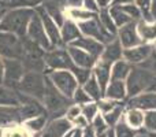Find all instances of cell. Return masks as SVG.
Instances as JSON below:
<instances>
[{"label": "cell", "instance_id": "54", "mask_svg": "<svg viewBox=\"0 0 156 137\" xmlns=\"http://www.w3.org/2000/svg\"><path fill=\"white\" fill-rule=\"evenodd\" d=\"M136 137H149V136L147 135V132H144V133H137V136Z\"/></svg>", "mask_w": 156, "mask_h": 137}, {"label": "cell", "instance_id": "22", "mask_svg": "<svg viewBox=\"0 0 156 137\" xmlns=\"http://www.w3.org/2000/svg\"><path fill=\"white\" fill-rule=\"evenodd\" d=\"M104 97L114 100V102H123L125 99H127V91L125 81L111 80L104 91Z\"/></svg>", "mask_w": 156, "mask_h": 137}, {"label": "cell", "instance_id": "56", "mask_svg": "<svg viewBox=\"0 0 156 137\" xmlns=\"http://www.w3.org/2000/svg\"><path fill=\"white\" fill-rule=\"evenodd\" d=\"M147 135L149 137H156V132H147Z\"/></svg>", "mask_w": 156, "mask_h": 137}, {"label": "cell", "instance_id": "58", "mask_svg": "<svg viewBox=\"0 0 156 137\" xmlns=\"http://www.w3.org/2000/svg\"><path fill=\"white\" fill-rule=\"evenodd\" d=\"M96 137H107V133H103V135H99V136H96Z\"/></svg>", "mask_w": 156, "mask_h": 137}, {"label": "cell", "instance_id": "9", "mask_svg": "<svg viewBox=\"0 0 156 137\" xmlns=\"http://www.w3.org/2000/svg\"><path fill=\"white\" fill-rule=\"evenodd\" d=\"M26 37H29L32 41L37 43L40 47H43L45 51H49L52 49V45L49 43V38L45 33V29H44L43 21H41L40 15L37 13H34V15L32 16L29 22V26H27V32H26Z\"/></svg>", "mask_w": 156, "mask_h": 137}, {"label": "cell", "instance_id": "11", "mask_svg": "<svg viewBox=\"0 0 156 137\" xmlns=\"http://www.w3.org/2000/svg\"><path fill=\"white\" fill-rule=\"evenodd\" d=\"M25 67L19 59H4V80L3 85L15 89L25 74Z\"/></svg>", "mask_w": 156, "mask_h": 137}, {"label": "cell", "instance_id": "62", "mask_svg": "<svg viewBox=\"0 0 156 137\" xmlns=\"http://www.w3.org/2000/svg\"><path fill=\"white\" fill-rule=\"evenodd\" d=\"M0 3H2V0H0Z\"/></svg>", "mask_w": 156, "mask_h": 137}, {"label": "cell", "instance_id": "60", "mask_svg": "<svg viewBox=\"0 0 156 137\" xmlns=\"http://www.w3.org/2000/svg\"><path fill=\"white\" fill-rule=\"evenodd\" d=\"M155 52H156V47H155Z\"/></svg>", "mask_w": 156, "mask_h": 137}, {"label": "cell", "instance_id": "30", "mask_svg": "<svg viewBox=\"0 0 156 137\" xmlns=\"http://www.w3.org/2000/svg\"><path fill=\"white\" fill-rule=\"evenodd\" d=\"M108 10H110V15H111V18H112V21L115 22L118 29L122 27L123 25H126V23H129V22L133 21L129 15H126V14L122 11L121 5H110Z\"/></svg>", "mask_w": 156, "mask_h": 137}, {"label": "cell", "instance_id": "61", "mask_svg": "<svg viewBox=\"0 0 156 137\" xmlns=\"http://www.w3.org/2000/svg\"><path fill=\"white\" fill-rule=\"evenodd\" d=\"M155 92H156V88H155Z\"/></svg>", "mask_w": 156, "mask_h": 137}, {"label": "cell", "instance_id": "20", "mask_svg": "<svg viewBox=\"0 0 156 137\" xmlns=\"http://www.w3.org/2000/svg\"><path fill=\"white\" fill-rule=\"evenodd\" d=\"M111 66H112L111 63H107L104 60L99 59L96 62V65H94V67L92 69V74L97 80L103 92L105 91V88L108 86V84L111 81Z\"/></svg>", "mask_w": 156, "mask_h": 137}, {"label": "cell", "instance_id": "40", "mask_svg": "<svg viewBox=\"0 0 156 137\" xmlns=\"http://www.w3.org/2000/svg\"><path fill=\"white\" fill-rule=\"evenodd\" d=\"M122 11H123L126 15H129L130 18L133 19V21L138 22L140 19H143V14H141L140 8L137 7V5L133 3V4H126V5H121Z\"/></svg>", "mask_w": 156, "mask_h": 137}, {"label": "cell", "instance_id": "49", "mask_svg": "<svg viewBox=\"0 0 156 137\" xmlns=\"http://www.w3.org/2000/svg\"><path fill=\"white\" fill-rule=\"evenodd\" d=\"M3 80H4V59L0 56V85H3Z\"/></svg>", "mask_w": 156, "mask_h": 137}, {"label": "cell", "instance_id": "41", "mask_svg": "<svg viewBox=\"0 0 156 137\" xmlns=\"http://www.w3.org/2000/svg\"><path fill=\"white\" fill-rule=\"evenodd\" d=\"M74 75H76V78H77V81H78V84H80L81 86L83 85V84L86 82V81L89 80V77L92 75V70H89V69H82V67H74L73 71Z\"/></svg>", "mask_w": 156, "mask_h": 137}, {"label": "cell", "instance_id": "57", "mask_svg": "<svg viewBox=\"0 0 156 137\" xmlns=\"http://www.w3.org/2000/svg\"><path fill=\"white\" fill-rule=\"evenodd\" d=\"M2 2H3V3H7V4H8V3H11V2H14V0H2Z\"/></svg>", "mask_w": 156, "mask_h": 137}, {"label": "cell", "instance_id": "46", "mask_svg": "<svg viewBox=\"0 0 156 137\" xmlns=\"http://www.w3.org/2000/svg\"><path fill=\"white\" fill-rule=\"evenodd\" d=\"M71 124H73V126L76 128V129H81V130H85L86 128L90 125L88 121H86V118L82 115V114H81V115H78L74 121H71Z\"/></svg>", "mask_w": 156, "mask_h": 137}, {"label": "cell", "instance_id": "23", "mask_svg": "<svg viewBox=\"0 0 156 137\" xmlns=\"http://www.w3.org/2000/svg\"><path fill=\"white\" fill-rule=\"evenodd\" d=\"M123 119L127 126H130L132 129H143L144 121H145V113L138 110V108H127V111L123 115Z\"/></svg>", "mask_w": 156, "mask_h": 137}, {"label": "cell", "instance_id": "18", "mask_svg": "<svg viewBox=\"0 0 156 137\" xmlns=\"http://www.w3.org/2000/svg\"><path fill=\"white\" fill-rule=\"evenodd\" d=\"M21 124L19 106H0V128L7 129Z\"/></svg>", "mask_w": 156, "mask_h": 137}, {"label": "cell", "instance_id": "16", "mask_svg": "<svg viewBox=\"0 0 156 137\" xmlns=\"http://www.w3.org/2000/svg\"><path fill=\"white\" fill-rule=\"evenodd\" d=\"M67 52L70 55L71 60L73 63L77 66V67H82V69H89L92 70L96 65V62L99 59H96L94 56L89 55L88 52H85L83 49H80L77 47H73V45H67Z\"/></svg>", "mask_w": 156, "mask_h": 137}, {"label": "cell", "instance_id": "42", "mask_svg": "<svg viewBox=\"0 0 156 137\" xmlns=\"http://www.w3.org/2000/svg\"><path fill=\"white\" fill-rule=\"evenodd\" d=\"M144 129H145V132H156V110L145 113Z\"/></svg>", "mask_w": 156, "mask_h": 137}, {"label": "cell", "instance_id": "50", "mask_svg": "<svg viewBox=\"0 0 156 137\" xmlns=\"http://www.w3.org/2000/svg\"><path fill=\"white\" fill-rule=\"evenodd\" d=\"M82 137H96V133L93 132V129L90 128V125H89V126L83 130V136Z\"/></svg>", "mask_w": 156, "mask_h": 137}, {"label": "cell", "instance_id": "25", "mask_svg": "<svg viewBox=\"0 0 156 137\" xmlns=\"http://www.w3.org/2000/svg\"><path fill=\"white\" fill-rule=\"evenodd\" d=\"M132 67H133V65H130L125 59H121L118 62L112 63V66H111V80L126 81L127 75L132 71Z\"/></svg>", "mask_w": 156, "mask_h": 137}, {"label": "cell", "instance_id": "21", "mask_svg": "<svg viewBox=\"0 0 156 137\" xmlns=\"http://www.w3.org/2000/svg\"><path fill=\"white\" fill-rule=\"evenodd\" d=\"M60 36H62L63 45L67 47L73 41H76L77 38H80L82 36V33H81L77 22H74L73 19H66L63 22V25L60 26Z\"/></svg>", "mask_w": 156, "mask_h": 137}, {"label": "cell", "instance_id": "29", "mask_svg": "<svg viewBox=\"0 0 156 137\" xmlns=\"http://www.w3.org/2000/svg\"><path fill=\"white\" fill-rule=\"evenodd\" d=\"M101 115H103V114H101ZM103 118H104L105 124L108 125V128H115L116 125H118V122L123 118V104L119 102L118 104H116L115 107L110 111V113L104 114V115H103Z\"/></svg>", "mask_w": 156, "mask_h": 137}, {"label": "cell", "instance_id": "37", "mask_svg": "<svg viewBox=\"0 0 156 137\" xmlns=\"http://www.w3.org/2000/svg\"><path fill=\"white\" fill-rule=\"evenodd\" d=\"M90 128L93 129V132L96 133V136L103 135V133H107V130L110 129L108 125L105 124V121H104V118H103L101 114H99V115L94 117V119L90 122Z\"/></svg>", "mask_w": 156, "mask_h": 137}, {"label": "cell", "instance_id": "4", "mask_svg": "<svg viewBox=\"0 0 156 137\" xmlns=\"http://www.w3.org/2000/svg\"><path fill=\"white\" fill-rule=\"evenodd\" d=\"M45 88H47L45 73L26 71L23 74V77H22V80L18 82V85L15 86V91L43 103L44 95H45Z\"/></svg>", "mask_w": 156, "mask_h": 137}, {"label": "cell", "instance_id": "1", "mask_svg": "<svg viewBox=\"0 0 156 137\" xmlns=\"http://www.w3.org/2000/svg\"><path fill=\"white\" fill-rule=\"evenodd\" d=\"M34 13L36 10L33 8H11L5 11L0 21V32H8L18 37H25Z\"/></svg>", "mask_w": 156, "mask_h": 137}, {"label": "cell", "instance_id": "33", "mask_svg": "<svg viewBox=\"0 0 156 137\" xmlns=\"http://www.w3.org/2000/svg\"><path fill=\"white\" fill-rule=\"evenodd\" d=\"M114 132H115L116 137H136L137 136V130H134L130 126H127L123 118H122L121 121L118 122V125L114 128Z\"/></svg>", "mask_w": 156, "mask_h": 137}, {"label": "cell", "instance_id": "8", "mask_svg": "<svg viewBox=\"0 0 156 137\" xmlns=\"http://www.w3.org/2000/svg\"><path fill=\"white\" fill-rule=\"evenodd\" d=\"M44 59H45L47 70H70L73 71L76 67L66 47H58V48L47 51Z\"/></svg>", "mask_w": 156, "mask_h": 137}, {"label": "cell", "instance_id": "47", "mask_svg": "<svg viewBox=\"0 0 156 137\" xmlns=\"http://www.w3.org/2000/svg\"><path fill=\"white\" fill-rule=\"evenodd\" d=\"M82 7L85 8V10L90 11V13H94V14H99V11H100V8H99V5H97L96 0H83V2H82Z\"/></svg>", "mask_w": 156, "mask_h": 137}, {"label": "cell", "instance_id": "27", "mask_svg": "<svg viewBox=\"0 0 156 137\" xmlns=\"http://www.w3.org/2000/svg\"><path fill=\"white\" fill-rule=\"evenodd\" d=\"M19 92L12 88L0 85V106H19Z\"/></svg>", "mask_w": 156, "mask_h": 137}, {"label": "cell", "instance_id": "43", "mask_svg": "<svg viewBox=\"0 0 156 137\" xmlns=\"http://www.w3.org/2000/svg\"><path fill=\"white\" fill-rule=\"evenodd\" d=\"M97 107H99V111H100V114H107V113H110L111 110H112L114 107H115L116 104H118L119 102H114V100H110V99H105V97H103V99H100V100H97Z\"/></svg>", "mask_w": 156, "mask_h": 137}, {"label": "cell", "instance_id": "17", "mask_svg": "<svg viewBox=\"0 0 156 137\" xmlns=\"http://www.w3.org/2000/svg\"><path fill=\"white\" fill-rule=\"evenodd\" d=\"M70 45L77 47V48H80V49H83L85 52H88L89 55L94 56L96 59H100L103 51H104V44H101L100 41L94 40V38H92V37H86V36H81L80 38L73 41Z\"/></svg>", "mask_w": 156, "mask_h": 137}, {"label": "cell", "instance_id": "6", "mask_svg": "<svg viewBox=\"0 0 156 137\" xmlns=\"http://www.w3.org/2000/svg\"><path fill=\"white\" fill-rule=\"evenodd\" d=\"M78 27H80L82 36L92 37V38H94V40L100 41L101 44H104V45L116 38V36L111 34V33L101 25V22L99 21V15H97L96 18L88 19V21L78 22Z\"/></svg>", "mask_w": 156, "mask_h": 137}, {"label": "cell", "instance_id": "3", "mask_svg": "<svg viewBox=\"0 0 156 137\" xmlns=\"http://www.w3.org/2000/svg\"><path fill=\"white\" fill-rule=\"evenodd\" d=\"M43 104L47 110V114H48V119H56L66 117V111L73 104V102H71V99H67L66 96H63L54 86V84L51 82V80L47 75V88Z\"/></svg>", "mask_w": 156, "mask_h": 137}, {"label": "cell", "instance_id": "52", "mask_svg": "<svg viewBox=\"0 0 156 137\" xmlns=\"http://www.w3.org/2000/svg\"><path fill=\"white\" fill-rule=\"evenodd\" d=\"M151 14L154 16V19L156 21V0H152V4H151Z\"/></svg>", "mask_w": 156, "mask_h": 137}, {"label": "cell", "instance_id": "14", "mask_svg": "<svg viewBox=\"0 0 156 137\" xmlns=\"http://www.w3.org/2000/svg\"><path fill=\"white\" fill-rule=\"evenodd\" d=\"M74 129L73 124L66 117L49 119L45 129L41 132V137H65Z\"/></svg>", "mask_w": 156, "mask_h": 137}, {"label": "cell", "instance_id": "39", "mask_svg": "<svg viewBox=\"0 0 156 137\" xmlns=\"http://www.w3.org/2000/svg\"><path fill=\"white\" fill-rule=\"evenodd\" d=\"M4 137H32V133L27 132L23 125L21 124V125H15L12 128H7Z\"/></svg>", "mask_w": 156, "mask_h": 137}, {"label": "cell", "instance_id": "19", "mask_svg": "<svg viewBox=\"0 0 156 137\" xmlns=\"http://www.w3.org/2000/svg\"><path fill=\"white\" fill-rule=\"evenodd\" d=\"M123 59V47H122L121 41L118 38L112 40L111 43L105 44L104 45V51H103L100 60H104L107 63H115L118 60Z\"/></svg>", "mask_w": 156, "mask_h": 137}, {"label": "cell", "instance_id": "34", "mask_svg": "<svg viewBox=\"0 0 156 137\" xmlns=\"http://www.w3.org/2000/svg\"><path fill=\"white\" fill-rule=\"evenodd\" d=\"M138 8H140L141 14H143V19L145 22H155L154 16L151 14V4L152 0H136L134 3Z\"/></svg>", "mask_w": 156, "mask_h": 137}, {"label": "cell", "instance_id": "5", "mask_svg": "<svg viewBox=\"0 0 156 137\" xmlns=\"http://www.w3.org/2000/svg\"><path fill=\"white\" fill-rule=\"evenodd\" d=\"M45 74L54 84V86L67 99H71L76 92V89L80 86L76 75L70 70H47Z\"/></svg>", "mask_w": 156, "mask_h": 137}, {"label": "cell", "instance_id": "38", "mask_svg": "<svg viewBox=\"0 0 156 137\" xmlns=\"http://www.w3.org/2000/svg\"><path fill=\"white\" fill-rule=\"evenodd\" d=\"M44 2L45 0H14V2L8 3V4L12 8H33V10H36Z\"/></svg>", "mask_w": 156, "mask_h": 137}, {"label": "cell", "instance_id": "31", "mask_svg": "<svg viewBox=\"0 0 156 137\" xmlns=\"http://www.w3.org/2000/svg\"><path fill=\"white\" fill-rule=\"evenodd\" d=\"M99 21L101 22V25L111 33V34L116 36V33H118V27H116L115 22H114L112 18H111L108 7L107 8H100V11H99Z\"/></svg>", "mask_w": 156, "mask_h": 137}, {"label": "cell", "instance_id": "10", "mask_svg": "<svg viewBox=\"0 0 156 137\" xmlns=\"http://www.w3.org/2000/svg\"><path fill=\"white\" fill-rule=\"evenodd\" d=\"M36 13L40 15L41 21H43L44 29L45 33L49 38V43H51L52 48H58V47H65L62 41V36H60V27L56 25V22L48 15V13L45 11V8L43 5H38L36 8Z\"/></svg>", "mask_w": 156, "mask_h": 137}, {"label": "cell", "instance_id": "36", "mask_svg": "<svg viewBox=\"0 0 156 137\" xmlns=\"http://www.w3.org/2000/svg\"><path fill=\"white\" fill-rule=\"evenodd\" d=\"M71 102H73L74 104H78V106H85V104H88V103L93 102V100L90 99V96H89V95L83 91L82 86L80 85L76 89V92H74L73 97H71Z\"/></svg>", "mask_w": 156, "mask_h": 137}, {"label": "cell", "instance_id": "32", "mask_svg": "<svg viewBox=\"0 0 156 137\" xmlns=\"http://www.w3.org/2000/svg\"><path fill=\"white\" fill-rule=\"evenodd\" d=\"M69 15L70 18L73 19L74 22H83V21H88V19L92 18H96L99 14H94L90 13V11L85 10L83 7H77V8H69Z\"/></svg>", "mask_w": 156, "mask_h": 137}, {"label": "cell", "instance_id": "44", "mask_svg": "<svg viewBox=\"0 0 156 137\" xmlns=\"http://www.w3.org/2000/svg\"><path fill=\"white\" fill-rule=\"evenodd\" d=\"M137 66H140V67H143V69L149 70V71H152L156 75V52L154 51V52H152V55L145 60V62H143L141 65H137Z\"/></svg>", "mask_w": 156, "mask_h": 137}, {"label": "cell", "instance_id": "59", "mask_svg": "<svg viewBox=\"0 0 156 137\" xmlns=\"http://www.w3.org/2000/svg\"><path fill=\"white\" fill-rule=\"evenodd\" d=\"M73 130H74V129H73ZM73 130H71V132H70V133H67V135H66L65 137H71V133H73Z\"/></svg>", "mask_w": 156, "mask_h": 137}, {"label": "cell", "instance_id": "2", "mask_svg": "<svg viewBox=\"0 0 156 137\" xmlns=\"http://www.w3.org/2000/svg\"><path fill=\"white\" fill-rule=\"evenodd\" d=\"M125 84H126L127 99H129V97L137 96L144 92L155 91L156 75L152 71L140 67V66H133Z\"/></svg>", "mask_w": 156, "mask_h": 137}, {"label": "cell", "instance_id": "28", "mask_svg": "<svg viewBox=\"0 0 156 137\" xmlns=\"http://www.w3.org/2000/svg\"><path fill=\"white\" fill-rule=\"evenodd\" d=\"M82 88H83V91L90 96V99L93 100V102H97V100L104 97V92L101 91V88H100L99 82H97V80L94 78L93 74H92L90 77H89V80L83 84Z\"/></svg>", "mask_w": 156, "mask_h": 137}, {"label": "cell", "instance_id": "24", "mask_svg": "<svg viewBox=\"0 0 156 137\" xmlns=\"http://www.w3.org/2000/svg\"><path fill=\"white\" fill-rule=\"evenodd\" d=\"M137 32L144 43L156 41V22H145L144 19H140L137 22Z\"/></svg>", "mask_w": 156, "mask_h": 137}, {"label": "cell", "instance_id": "53", "mask_svg": "<svg viewBox=\"0 0 156 137\" xmlns=\"http://www.w3.org/2000/svg\"><path fill=\"white\" fill-rule=\"evenodd\" d=\"M107 137H116L115 132H114V128H110V129L107 130Z\"/></svg>", "mask_w": 156, "mask_h": 137}, {"label": "cell", "instance_id": "35", "mask_svg": "<svg viewBox=\"0 0 156 137\" xmlns=\"http://www.w3.org/2000/svg\"><path fill=\"white\" fill-rule=\"evenodd\" d=\"M81 114L86 118V121L90 124L92 121L94 119V117L99 115L100 111H99V107H97V103L96 102H90L85 106H81Z\"/></svg>", "mask_w": 156, "mask_h": 137}, {"label": "cell", "instance_id": "15", "mask_svg": "<svg viewBox=\"0 0 156 137\" xmlns=\"http://www.w3.org/2000/svg\"><path fill=\"white\" fill-rule=\"evenodd\" d=\"M127 108H138L144 111H155L156 110V92L149 91L140 93L137 96L129 97L127 100Z\"/></svg>", "mask_w": 156, "mask_h": 137}, {"label": "cell", "instance_id": "51", "mask_svg": "<svg viewBox=\"0 0 156 137\" xmlns=\"http://www.w3.org/2000/svg\"><path fill=\"white\" fill-rule=\"evenodd\" d=\"M82 136H83V130L76 129V128H74L73 133H71V137H82Z\"/></svg>", "mask_w": 156, "mask_h": 137}, {"label": "cell", "instance_id": "45", "mask_svg": "<svg viewBox=\"0 0 156 137\" xmlns=\"http://www.w3.org/2000/svg\"><path fill=\"white\" fill-rule=\"evenodd\" d=\"M78 115H81V106L73 103V104L67 108V111H66V118L71 122V121H74Z\"/></svg>", "mask_w": 156, "mask_h": 137}, {"label": "cell", "instance_id": "7", "mask_svg": "<svg viewBox=\"0 0 156 137\" xmlns=\"http://www.w3.org/2000/svg\"><path fill=\"white\" fill-rule=\"evenodd\" d=\"M0 56L3 59H22L23 45L21 37L8 32H0Z\"/></svg>", "mask_w": 156, "mask_h": 137}, {"label": "cell", "instance_id": "48", "mask_svg": "<svg viewBox=\"0 0 156 137\" xmlns=\"http://www.w3.org/2000/svg\"><path fill=\"white\" fill-rule=\"evenodd\" d=\"M136 0H112L111 5H126V4H133Z\"/></svg>", "mask_w": 156, "mask_h": 137}, {"label": "cell", "instance_id": "55", "mask_svg": "<svg viewBox=\"0 0 156 137\" xmlns=\"http://www.w3.org/2000/svg\"><path fill=\"white\" fill-rule=\"evenodd\" d=\"M4 133H5V129L4 128H0V137H4Z\"/></svg>", "mask_w": 156, "mask_h": 137}, {"label": "cell", "instance_id": "26", "mask_svg": "<svg viewBox=\"0 0 156 137\" xmlns=\"http://www.w3.org/2000/svg\"><path fill=\"white\" fill-rule=\"evenodd\" d=\"M48 114H43V115H38V117H34V118H30L27 121H25L23 126L25 129L27 130L29 133L34 135V133H41L44 129H45L47 124H48Z\"/></svg>", "mask_w": 156, "mask_h": 137}, {"label": "cell", "instance_id": "13", "mask_svg": "<svg viewBox=\"0 0 156 137\" xmlns=\"http://www.w3.org/2000/svg\"><path fill=\"white\" fill-rule=\"evenodd\" d=\"M154 51H155V47L152 44L143 43L137 47H133V48L123 49V59L126 62H129L130 65L137 66V65H141L143 62H145L152 55Z\"/></svg>", "mask_w": 156, "mask_h": 137}, {"label": "cell", "instance_id": "12", "mask_svg": "<svg viewBox=\"0 0 156 137\" xmlns=\"http://www.w3.org/2000/svg\"><path fill=\"white\" fill-rule=\"evenodd\" d=\"M116 38L121 41L123 49L133 48V47H137L144 43V41L141 40V37L138 36L137 22L136 21H132V22H129V23L123 25L122 27H119L118 33H116Z\"/></svg>", "mask_w": 156, "mask_h": 137}]
</instances>
